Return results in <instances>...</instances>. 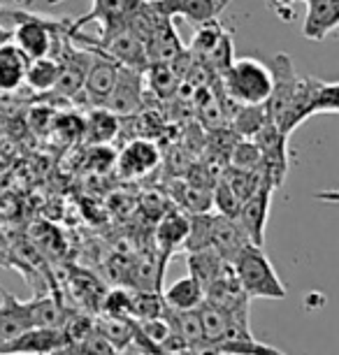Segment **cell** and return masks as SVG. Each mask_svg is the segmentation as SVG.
<instances>
[{
  "label": "cell",
  "instance_id": "484cf974",
  "mask_svg": "<svg viewBox=\"0 0 339 355\" xmlns=\"http://www.w3.org/2000/svg\"><path fill=\"white\" fill-rule=\"evenodd\" d=\"M207 353H228V355H281V351L270 344H261L254 337L223 339L209 348Z\"/></svg>",
  "mask_w": 339,
  "mask_h": 355
},
{
  "label": "cell",
  "instance_id": "6da1fadb",
  "mask_svg": "<svg viewBox=\"0 0 339 355\" xmlns=\"http://www.w3.org/2000/svg\"><path fill=\"white\" fill-rule=\"evenodd\" d=\"M232 274L237 284L249 297H265V300H284L286 286L279 279L275 265L270 263L268 253L263 246L247 244L235 258L230 260Z\"/></svg>",
  "mask_w": 339,
  "mask_h": 355
},
{
  "label": "cell",
  "instance_id": "d4e9b609",
  "mask_svg": "<svg viewBox=\"0 0 339 355\" xmlns=\"http://www.w3.org/2000/svg\"><path fill=\"white\" fill-rule=\"evenodd\" d=\"M172 198L182 205V209L186 214H198V211H207L211 207V193L202 186L193 184V182H182L175 184Z\"/></svg>",
  "mask_w": 339,
  "mask_h": 355
},
{
  "label": "cell",
  "instance_id": "d6a6232c",
  "mask_svg": "<svg viewBox=\"0 0 339 355\" xmlns=\"http://www.w3.org/2000/svg\"><path fill=\"white\" fill-rule=\"evenodd\" d=\"M232 58H235V53H232V35L228 31H223L218 42L211 46V51L202 58V65H207L209 72H214L218 77L232 63Z\"/></svg>",
  "mask_w": 339,
  "mask_h": 355
},
{
  "label": "cell",
  "instance_id": "5b68a950",
  "mask_svg": "<svg viewBox=\"0 0 339 355\" xmlns=\"http://www.w3.org/2000/svg\"><path fill=\"white\" fill-rule=\"evenodd\" d=\"M272 193H275V189L263 179V184L239 205L235 220H237V225L242 227V232L247 234L249 244H256V246L265 244V227H268Z\"/></svg>",
  "mask_w": 339,
  "mask_h": 355
},
{
  "label": "cell",
  "instance_id": "ffe728a7",
  "mask_svg": "<svg viewBox=\"0 0 339 355\" xmlns=\"http://www.w3.org/2000/svg\"><path fill=\"white\" fill-rule=\"evenodd\" d=\"M58 72H61V63H58L51 53L31 58L28 68H26L24 84H28L31 89L37 93H51L56 79H58Z\"/></svg>",
  "mask_w": 339,
  "mask_h": 355
},
{
  "label": "cell",
  "instance_id": "d6986e66",
  "mask_svg": "<svg viewBox=\"0 0 339 355\" xmlns=\"http://www.w3.org/2000/svg\"><path fill=\"white\" fill-rule=\"evenodd\" d=\"M163 295V302L168 309L175 311H186V309H198L205 300V288L200 286V281L193 279L191 274L189 277L177 279L175 284L168 286Z\"/></svg>",
  "mask_w": 339,
  "mask_h": 355
},
{
  "label": "cell",
  "instance_id": "8992f818",
  "mask_svg": "<svg viewBox=\"0 0 339 355\" xmlns=\"http://www.w3.org/2000/svg\"><path fill=\"white\" fill-rule=\"evenodd\" d=\"M144 100V72L135 68L119 65L114 89L105 100V110H110L116 116H128V114L139 112Z\"/></svg>",
  "mask_w": 339,
  "mask_h": 355
},
{
  "label": "cell",
  "instance_id": "f546056e",
  "mask_svg": "<svg viewBox=\"0 0 339 355\" xmlns=\"http://www.w3.org/2000/svg\"><path fill=\"white\" fill-rule=\"evenodd\" d=\"M311 116L316 114H337L339 112V98H337V82H318L311 84Z\"/></svg>",
  "mask_w": 339,
  "mask_h": 355
},
{
  "label": "cell",
  "instance_id": "e0dca14e",
  "mask_svg": "<svg viewBox=\"0 0 339 355\" xmlns=\"http://www.w3.org/2000/svg\"><path fill=\"white\" fill-rule=\"evenodd\" d=\"M70 291L75 295V302L82 306V309L91 311V313H98L101 311V302L107 293V288L96 274L91 272H84V270H77L70 274Z\"/></svg>",
  "mask_w": 339,
  "mask_h": 355
},
{
  "label": "cell",
  "instance_id": "7402d4cb",
  "mask_svg": "<svg viewBox=\"0 0 339 355\" xmlns=\"http://www.w3.org/2000/svg\"><path fill=\"white\" fill-rule=\"evenodd\" d=\"M96 330L116 348V353H121L125 346L130 344L132 334H135V320L132 318H110V316H98L93 318Z\"/></svg>",
  "mask_w": 339,
  "mask_h": 355
},
{
  "label": "cell",
  "instance_id": "f1b7e54d",
  "mask_svg": "<svg viewBox=\"0 0 339 355\" xmlns=\"http://www.w3.org/2000/svg\"><path fill=\"white\" fill-rule=\"evenodd\" d=\"M144 77H149L151 91L158 98H170L177 91V79L179 75L172 68V63H149V68L144 70Z\"/></svg>",
  "mask_w": 339,
  "mask_h": 355
},
{
  "label": "cell",
  "instance_id": "9a60e30c",
  "mask_svg": "<svg viewBox=\"0 0 339 355\" xmlns=\"http://www.w3.org/2000/svg\"><path fill=\"white\" fill-rule=\"evenodd\" d=\"M28 311L33 327H61L68 313L56 286L44 293H35V297L28 300Z\"/></svg>",
  "mask_w": 339,
  "mask_h": 355
},
{
  "label": "cell",
  "instance_id": "7a4b0ae2",
  "mask_svg": "<svg viewBox=\"0 0 339 355\" xmlns=\"http://www.w3.org/2000/svg\"><path fill=\"white\" fill-rule=\"evenodd\" d=\"M221 86L235 105H265L272 93V70L256 58H232L221 75Z\"/></svg>",
  "mask_w": 339,
  "mask_h": 355
},
{
  "label": "cell",
  "instance_id": "1f68e13d",
  "mask_svg": "<svg viewBox=\"0 0 339 355\" xmlns=\"http://www.w3.org/2000/svg\"><path fill=\"white\" fill-rule=\"evenodd\" d=\"M221 35H223V26L218 24V19L198 24L195 35H193V42H191V53L198 58V61H202V58L211 51V46L218 42Z\"/></svg>",
  "mask_w": 339,
  "mask_h": 355
},
{
  "label": "cell",
  "instance_id": "8fae6325",
  "mask_svg": "<svg viewBox=\"0 0 339 355\" xmlns=\"http://www.w3.org/2000/svg\"><path fill=\"white\" fill-rule=\"evenodd\" d=\"M189 230H191V218L186 211H165L161 216L154 232V242H156V253L161 256L163 265H168L172 253L184 249Z\"/></svg>",
  "mask_w": 339,
  "mask_h": 355
},
{
  "label": "cell",
  "instance_id": "9c48e42d",
  "mask_svg": "<svg viewBox=\"0 0 339 355\" xmlns=\"http://www.w3.org/2000/svg\"><path fill=\"white\" fill-rule=\"evenodd\" d=\"M86 49H89V46H86ZM91 51H93V58H91L89 72H86V79H84L82 96L86 98V103H91L93 107H103L112 89H114L119 63L96 49H91Z\"/></svg>",
  "mask_w": 339,
  "mask_h": 355
},
{
  "label": "cell",
  "instance_id": "e575fe53",
  "mask_svg": "<svg viewBox=\"0 0 339 355\" xmlns=\"http://www.w3.org/2000/svg\"><path fill=\"white\" fill-rule=\"evenodd\" d=\"M158 353H168V355H182V353H191V346L186 344V339L182 334H177L172 330L168 337H165L161 344H158Z\"/></svg>",
  "mask_w": 339,
  "mask_h": 355
},
{
  "label": "cell",
  "instance_id": "2e32d148",
  "mask_svg": "<svg viewBox=\"0 0 339 355\" xmlns=\"http://www.w3.org/2000/svg\"><path fill=\"white\" fill-rule=\"evenodd\" d=\"M28 61L31 58L15 42L8 40L5 44H0V91L12 93L19 86H24Z\"/></svg>",
  "mask_w": 339,
  "mask_h": 355
},
{
  "label": "cell",
  "instance_id": "4fadbf2b",
  "mask_svg": "<svg viewBox=\"0 0 339 355\" xmlns=\"http://www.w3.org/2000/svg\"><path fill=\"white\" fill-rule=\"evenodd\" d=\"M186 49L179 40L175 24L168 17L158 15L151 35L147 40V53H149V63H172L175 58L182 56Z\"/></svg>",
  "mask_w": 339,
  "mask_h": 355
},
{
  "label": "cell",
  "instance_id": "74e56055",
  "mask_svg": "<svg viewBox=\"0 0 339 355\" xmlns=\"http://www.w3.org/2000/svg\"><path fill=\"white\" fill-rule=\"evenodd\" d=\"M3 265H8V260L3 258V251H0V267H3ZM8 267H10V265H8Z\"/></svg>",
  "mask_w": 339,
  "mask_h": 355
},
{
  "label": "cell",
  "instance_id": "f35d334b",
  "mask_svg": "<svg viewBox=\"0 0 339 355\" xmlns=\"http://www.w3.org/2000/svg\"><path fill=\"white\" fill-rule=\"evenodd\" d=\"M49 5H58V3H63V0H46Z\"/></svg>",
  "mask_w": 339,
  "mask_h": 355
},
{
  "label": "cell",
  "instance_id": "7c38bea8",
  "mask_svg": "<svg viewBox=\"0 0 339 355\" xmlns=\"http://www.w3.org/2000/svg\"><path fill=\"white\" fill-rule=\"evenodd\" d=\"M307 12L302 21V35L311 42H323L339 26V0H304Z\"/></svg>",
  "mask_w": 339,
  "mask_h": 355
},
{
  "label": "cell",
  "instance_id": "ac0fdd59",
  "mask_svg": "<svg viewBox=\"0 0 339 355\" xmlns=\"http://www.w3.org/2000/svg\"><path fill=\"white\" fill-rule=\"evenodd\" d=\"M186 265H189V274L193 279L200 281L202 288H207L211 281L218 279L228 270L230 263L221 253L214 249H200V251H186Z\"/></svg>",
  "mask_w": 339,
  "mask_h": 355
},
{
  "label": "cell",
  "instance_id": "83f0119b",
  "mask_svg": "<svg viewBox=\"0 0 339 355\" xmlns=\"http://www.w3.org/2000/svg\"><path fill=\"white\" fill-rule=\"evenodd\" d=\"M163 311H165V302L161 291H132V304H130L132 320L156 318L163 316Z\"/></svg>",
  "mask_w": 339,
  "mask_h": 355
},
{
  "label": "cell",
  "instance_id": "277c9868",
  "mask_svg": "<svg viewBox=\"0 0 339 355\" xmlns=\"http://www.w3.org/2000/svg\"><path fill=\"white\" fill-rule=\"evenodd\" d=\"M142 5H144V0H93L91 10L79 19H75V21H68V28L82 31L84 26L98 24L101 35H107V33L116 31L119 26H123L128 21Z\"/></svg>",
  "mask_w": 339,
  "mask_h": 355
},
{
  "label": "cell",
  "instance_id": "52a82bcc",
  "mask_svg": "<svg viewBox=\"0 0 339 355\" xmlns=\"http://www.w3.org/2000/svg\"><path fill=\"white\" fill-rule=\"evenodd\" d=\"M65 337L61 327H28L15 339L0 341V355H49L61 353Z\"/></svg>",
  "mask_w": 339,
  "mask_h": 355
},
{
  "label": "cell",
  "instance_id": "ab89813d",
  "mask_svg": "<svg viewBox=\"0 0 339 355\" xmlns=\"http://www.w3.org/2000/svg\"><path fill=\"white\" fill-rule=\"evenodd\" d=\"M225 3H230V0H225Z\"/></svg>",
  "mask_w": 339,
  "mask_h": 355
},
{
  "label": "cell",
  "instance_id": "603a6c76",
  "mask_svg": "<svg viewBox=\"0 0 339 355\" xmlns=\"http://www.w3.org/2000/svg\"><path fill=\"white\" fill-rule=\"evenodd\" d=\"M119 132V121L116 114H112L105 107H98L96 112H91V116L86 119V132L84 137L89 139L91 144H107L114 139Z\"/></svg>",
  "mask_w": 339,
  "mask_h": 355
},
{
  "label": "cell",
  "instance_id": "4dcf8cb0",
  "mask_svg": "<svg viewBox=\"0 0 339 355\" xmlns=\"http://www.w3.org/2000/svg\"><path fill=\"white\" fill-rule=\"evenodd\" d=\"M130 304H132V288L128 291L125 286H116L105 293V297L101 302V311L98 313L110 316V318H132Z\"/></svg>",
  "mask_w": 339,
  "mask_h": 355
},
{
  "label": "cell",
  "instance_id": "5bb4252c",
  "mask_svg": "<svg viewBox=\"0 0 339 355\" xmlns=\"http://www.w3.org/2000/svg\"><path fill=\"white\" fill-rule=\"evenodd\" d=\"M28 327H33L28 302H21L17 295L0 288V341L15 339Z\"/></svg>",
  "mask_w": 339,
  "mask_h": 355
},
{
  "label": "cell",
  "instance_id": "8d00e7d4",
  "mask_svg": "<svg viewBox=\"0 0 339 355\" xmlns=\"http://www.w3.org/2000/svg\"><path fill=\"white\" fill-rule=\"evenodd\" d=\"M8 40H12V31H8L3 24H0V44H5Z\"/></svg>",
  "mask_w": 339,
  "mask_h": 355
},
{
  "label": "cell",
  "instance_id": "d590c367",
  "mask_svg": "<svg viewBox=\"0 0 339 355\" xmlns=\"http://www.w3.org/2000/svg\"><path fill=\"white\" fill-rule=\"evenodd\" d=\"M293 3L295 0H270V5L275 8V12L286 21H290L293 19Z\"/></svg>",
  "mask_w": 339,
  "mask_h": 355
},
{
  "label": "cell",
  "instance_id": "3957f363",
  "mask_svg": "<svg viewBox=\"0 0 339 355\" xmlns=\"http://www.w3.org/2000/svg\"><path fill=\"white\" fill-rule=\"evenodd\" d=\"M0 17H5L15 26L12 40H15V44L28 58L51 53V46H54L58 31L65 26L58 21H49V19H44L40 15H33V12L17 10V8H0Z\"/></svg>",
  "mask_w": 339,
  "mask_h": 355
},
{
  "label": "cell",
  "instance_id": "836d02e7",
  "mask_svg": "<svg viewBox=\"0 0 339 355\" xmlns=\"http://www.w3.org/2000/svg\"><path fill=\"white\" fill-rule=\"evenodd\" d=\"M211 205H214L223 216H230V218L237 216V209H239V205H242V200H239L237 193L230 189V184L225 182V177L218 179L216 186L211 189Z\"/></svg>",
  "mask_w": 339,
  "mask_h": 355
},
{
  "label": "cell",
  "instance_id": "4316f807",
  "mask_svg": "<svg viewBox=\"0 0 339 355\" xmlns=\"http://www.w3.org/2000/svg\"><path fill=\"white\" fill-rule=\"evenodd\" d=\"M263 165V153L256 146L254 139L244 137L239 142L232 144L230 149V167L232 170H242V172H261Z\"/></svg>",
  "mask_w": 339,
  "mask_h": 355
},
{
  "label": "cell",
  "instance_id": "30bf717a",
  "mask_svg": "<svg viewBox=\"0 0 339 355\" xmlns=\"http://www.w3.org/2000/svg\"><path fill=\"white\" fill-rule=\"evenodd\" d=\"M161 153H158L154 142L147 139H132L121 149V153L114 160V167L119 172V177L123 179H142L147 177L151 170L158 167Z\"/></svg>",
  "mask_w": 339,
  "mask_h": 355
},
{
  "label": "cell",
  "instance_id": "cb8c5ba5",
  "mask_svg": "<svg viewBox=\"0 0 339 355\" xmlns=\"http://www.w3.org/2000/svg\"><path fill=\"white\" fill-rule=\"evenodd\" d=\"M268 119L270 116L265 105H237V112L232 114V128L239 137L251 139Z\"/></svg>",
  "mask_w": 339,
  "mask_h": 355
},
{
  "label": "cell",
  "instance_id": "44dd1931",
  "mask_svg": "<svg viewBox=\"0 0 339 355\" xmlns=\"http://www.w3.org/2000/svg\"><path fill=\"white\" fill-rule=\"evenodd\" d=\"M165 320L170 323V327L177 334H182L186 339V344L191 346V353H198L202 346V325H200V316H198V309H186V311H175L165 306L163 311Z\"/></svg>",
  "mask_w": 339,
  "mask_h": 355
},
{
  "label": "cell",
  "instance_id": "ba28073f",
  "mask_svg": "<svg viewBox=\"0 0 339 355\" xmlns=\"http://www.w3.org/2000/svg\"><path fill=\"white\" fill-rule=\"evenodd\" d=\"M147 3L156 15L168 19L184 17L195 26L218 19L221 12L228 8L225 0H147Z\"/></svg>",
  "mask_w": 339,
  "mask_h": 355
}]
</instances>
